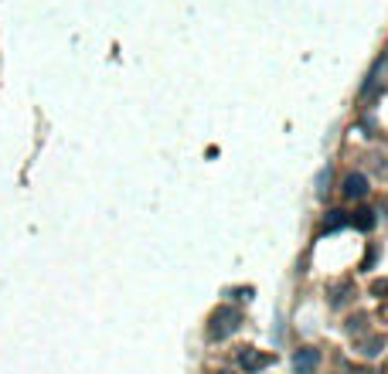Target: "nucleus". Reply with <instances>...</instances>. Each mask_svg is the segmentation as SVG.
<instances>
[{
  "label": "nucleus",
  "instance_id": "3",
  "mask_svg": "<svg viewBox=\"0 0 388 374\" xmlns=\"http://www.w3.org/2000/svg\"><path fill=\"white\" fill-rule=\"evenodd\" d=\"M344 194H348V198H364V194H368V180H364L361 174H351L348 180H344Z\"/></svg>",
  "mask_w": 388,
  "mask_h": 374
},
{
  "label": "nucleus",
  "instance_id": "2",
  "mask_svg": "<svg viewBox=\"0 0 388 374\" xmlns=\"http://www.w3.org/2000/svg\"><path fill=\"white\" fill-rule=\"evenodd\" d=\"M317 361H320V354H317L313 347H303V350L293 354V368H297V374H310L313 368H317Z\"/></svg>",
  "mask_w": 388,
  "mask_h": 374
},
{
  "label": "nucleus",
  "instance_id": "5",
  "mask_svg": "<svg viewBox=\"0 0 388 374\" xmlns=\"http://www.w3.org/2000/svg\"><path fill=\"white\" fill-rule=\"evenodd\" d=\"M222 374H229V371H222Z\"/></svg>",
  "mask_w": 388,
  "mask_h": 374
},
{
  "label": "nucleus",
  "instance_id": "1",
  "mask_svg": "<svg viewBox=\"0 0 388 374\" xmlns=\"http://www.w3.org/2000/svg\"><path fill=\"white\" fill-rule=\"evenodd\" d=\"M235 327H238V313H232V310H222V313H215V317H211L208 337H211V340H222V337H229Z\"/></svg>",
  "mask_w": 388,
  "mask_h": 374
},
{
  "label": "nucleus",
  "instance_id": "4",
  "mask_svg": "<svg viewBox=\"0 0 388 374\" xmlns=\"http://www.w3.org/2000/svg\"><path fill=\"white\" fill-rule=\"evenodd\" d=\"M263 364H270V357H256V354H249V350H242V368H249V371H256V368H263Z\"/></svg>",
  "mask_w": 388,
  "mask_h": 374
}]
</instances>
